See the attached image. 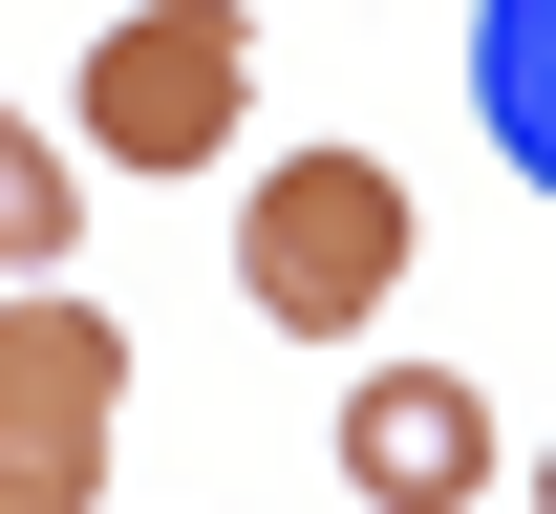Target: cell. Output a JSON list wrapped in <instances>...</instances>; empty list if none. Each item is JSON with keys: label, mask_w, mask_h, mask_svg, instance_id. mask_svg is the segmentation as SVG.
Here are the masks:
<instances>
[{"label": "cell", "mask_w": 556, "mask_h": 514, "mask_svg": "<svg viewBox=\"0 0 556 514\" xmlns=\"http://www.w3.org/2000/svg\"><path fill=\"white\" fill-rule=\"evenodd\" d=\"M236 300H257L278 343H364L407 300V172L386 150H278L257 193H236Z\"/></svg>", "instance_id": "1"}, {"label": "cell", "mask_w": 556, "mask_h": 514, "mask_svg": "<svg viewBox=\"0 0 556 514\" xmlns=\"http://www.w3.org/2000/svg\"><path fill=\"white\" fill-rule=\"evenodd\" d=\"M65 129L108 150V172H214V150L257 129V22H236V0H129V22L86 43Z\"/></svg>", "instance_id": "2"}, {"label": "cell", "mask_w": 556, "mask_h": 514, "mask_svg": "<svg viewBox=\"0 0 556 514\" xmlns=\"http://www.w3.org/2000/svg\"><path fill=\"white\" fill-rule=\"evenodd\" d=\"M108 408H129V322H86L65 279L0 300V493L108 514Z\"/></svg>", "instance_id": "3"}, {"label": "cell", "mask_w": 556, "mask_h": 514, "mask_svg": "<svg viewBox=\"0 0 556 514\" xmlns=\"http://www.w3.org/2000/svg\"><path fill=\"white\" fill-rule=\"evenodd\" d=\"M343 493L364 514H471L492 493V386L471 365H364L343 386Z\"/></svg>", "instance_id": "4"}, {"label": "cell", "mask_w": 556, "mask_h": 514, "mask_svg": "<svg viewBox=\"0 0 556 514\" xmlns=\"http://www.w3.org/2000/svg\"><path fill=\"white\" fill-rule=\"evenodd\" d=\"M471 108H492V150L556 193V0H492L471 22Z\"/></svg>", "instance_id": "5"}, {"label": "cell", "mask_w": 556, "mask_h": 514, "mask_svg": "<svg viewBox=\"0 0 556 514\" xmlns=\"http://www.w3.org/2000/svg\"><path fill=\"white\" fill-rule=\"evenodd\" d=\"M65 236H86V193H65V150L0 108V279H65Z\"/></svg>", "instance_id": "6"}, {"label": "cell", "mask_w": 556, "mask_h": 514, "mask_svg": "<svg viewBox=\"0 0 556 514\" xmlns=\"http://www.w3.org/2000/svg\"><path fill=\"white\" fill-rule=\"evenodd\" d=\"M0 514H43V493H0Z\"/></svg>", "instance_id": "7"}, {"label": "cell", "mask_w": 556, "mask_h": 514, "mask_svg": "<svg viewBox=\"0 0 556 514\" xmlns=\"http://www.w3.org/2000/svg\"><path fill=\"white\" fill-rule=\"evenodd\" d=\"M535 514H556V472H535Z\"/></svg>", "instance_id": "8"}]
</instances>
